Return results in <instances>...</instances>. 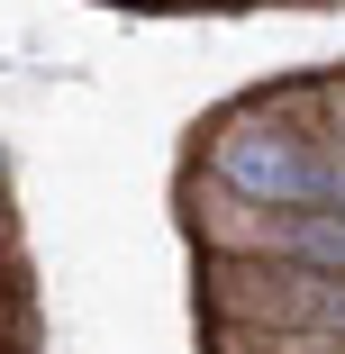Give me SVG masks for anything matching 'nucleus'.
Wrapping results in <instances>:
<instances>
[{"instance_id":"obj_2","label":"nucleus","mask_w":345,"mask_h":354,"mask_svg":"<svg viewBox=\"0 0 345 354\" xmlns=\"http://www.w3.org/2000/svg\"><path fill=\"white\" fill-rule=\"evenodd\" d=\"M272 245H282V254H309V263H327V272H345V209H327V218H282Z\"/></svg>"},{"instance_id":"obj_1","label":"nucleus","mask_w":345,"mask_h":354,"mask_svg":"<svg viewBox=\"0 0 345 354\" xmlns=\"http://www.w3.org/2000/svg\"><path fill=\"white\" fill-rule=\"evenodd\" d=\"M327 164H336V155L300 146L291 127H227V136H218V173H227L245 200H263V209L327 200Z\"/></svg>"}]
</instances>
